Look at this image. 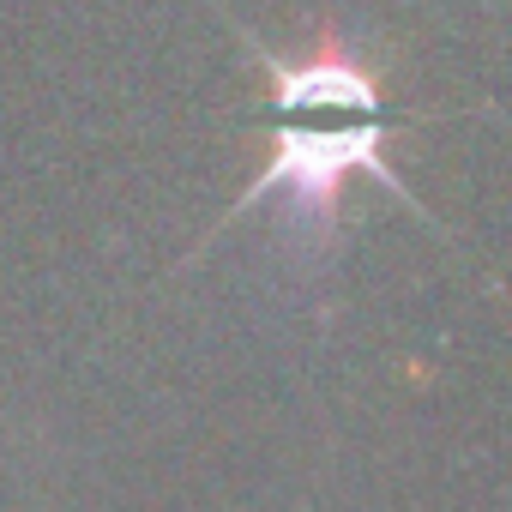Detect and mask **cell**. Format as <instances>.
Listing matches in <instances>:
<instances>
[{
	"mask_svg": "<svg viewBox=\"0 0 512 512\" xmlns=\"http://www.w3.org/2000/svg\"><path fill=\"white\" fill-rule=\"evenodd\" d=\"M253 67L266 73L272 139H266L260 175L223 211V223L260 211V205H284V217L296 223V235L308 247H332L338 217H344V187L356 175L380 181L404 211L428 217L416 205V193L386 169L392 127L380 115V67L344 31L326 25L296 55H272L253 43Z\"/></svg>",
	"mask_w": 512,
	"mask_h": 512,
	"instance_id": "1",
	"label": "cell"
}]
</instances>
